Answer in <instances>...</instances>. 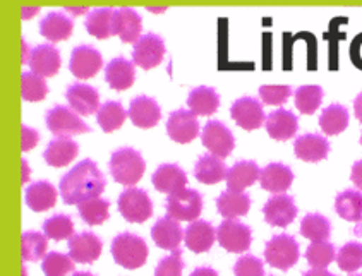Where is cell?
<instances>
[{"mask_svg":"<svg viewBox=\"0 0 362 276\" xmlns=\"http://www.w3.org/2000/svg\"><path fill=\"white\" fill-rule=\"evenodd\" d=\"M105 175L93 160H83L60 180V194L66 204H79L86 199L98 198L105 191Z\"/></svg>","mask_w":362,"mask_h":276,"instance_id":"obj_1","label":"cell"},{"mask_svg":"<svg viewBox=\"0 0 362 276\" xmlns=\"http://www.w3.org/2000/svg\"><path fill=\"white\" fill-rule=\"evenodd\" d=\"M146 170L143 156L132 148H120L110 158V174L115 182L132 187L139 182Z\"/></svg>","mask_w":362,"mask_h":276,"instance_id":"obj_2","label":"cell"},{"mask_svg":"<svg viewBox=\"0 0 362 276\" xmlns=\"http://www.w3.org/2000/svg\"><path fill=\"white\" fill-rule=\"evenodd\" d=\"M112 256L119 266L138 270L148 259V246L144 239L134 234H120L112 242Z\"/></svg>","mask_w":362,"mask_h":276,"instance_id":"obj_3","label":"cell"},{"mask_svg":"<svg viewBox=\"0 0 362 276\" xmlns=\"http://www.w3.org/2000/svg\"><path fill=\"white\" fill-rule=\"evenodd\" d=\"M299 244L292 235L280 234L268 240L264 247V259L272 268L287 271L299 261Z\"/></svg>","mask_w":362,"mask_h":276,"instance_id":"obj_4","label":"cell"},{"mask_svg":"<svg viewBox=\"0 0 362 276\" xmlns=\"http://www.w3.org/2000/svg\"><path fill=\"white\" fill-rule=\"evenodd\" d=\"M47 127L57 138H72V136L86 134L91 131L90 126L83 122L78 112L64 105H57L48 110Z\"/></svg>","mask_w":362,"mask_h":276,"instance_id":"obj_5","label":"cell"},{"mask_svg":"<svg viewBox=\"0 0 362 276\" xmlns=\"http://www.w3.org/2000/svg\"><path fill=\"white\" fill-rule=\"evenodd\" d=\"M203 211V198L196 189H180L167 198V215L179 222H194Z\"/></svg>","mask_w":362,"mask_h":276,"instance_id":"obj_6","label":"cell"},{"mask_svg":"<svg viewBox=\"0 0 362 276\" xmlns=\"http://www.w3.org/2000/svg\"><path fill=\"white\" fill-rule=\"evenodd\" d=\"M119 211L131 223H144L153 215L150 196L138 187H127L119 198Z\"/></svg>","mask_w":362,"mask_h":276,"instance_id":"obj_7","label":"cell"},{"mask_svg":"<svg viewBox=\"0 0 362 276\" xmlns=\"http://www.w3.org/2000/svg\"><path fill=\"white\" fill-rule=\"evenodd\" d=\"M216 239L225 251L243 254L251 247L252 232L247 225L237 222L235 218H225V222H222V225L216 230Z\"/></svg>","mask_w":362,"mask_h":276,"instance_id":"obj_8","label":"cell"},{"mask_svg":"<svg viewBox=\"0 0 362 276\" xmlns=\"http://www.w3.org/2000/svg\"><path fill=\"white\" fill-rule=\"evenodd\" d=\"M165 42L162 36L155 33L143 35L132 48V62L144 71L155 69L163 62Z\"/></svg>","mask_w":362,"mask_h":276,"instance_id":"obj_9","label":"cell"},{"mask_svg":"<svg viewBox=\"0 0 362 276\" xmlns=\"http://www.w3.org/2000/svg\"><path fill=\"white\" fill-rule=\"evenodd\" d=\"M203 144L208 151L220 158H227L232 155L235 148V139L232 131L218 120H210L204 126L203 131Z\"/></svg>","mask_w":362,"mask_h":276,"instance_id":"obj_10","label":"cell"},{"mask_svg":"<svg viewBox=\"0 0 362 276\" xmlns=\"http://www.w3.org/2000/svg\"><path fill=\"white\" fill-rule=\"evenodd\" d=\"M167 132L172 141L179 144L194 141L199 134L198 115L192 110H184V108L172 112L167 122Z\"/></svg>","mask_w":362,"mask_h":276,"instance_id":"obj_11","label":"cell"},{"mask_svg":"<svg viewBox=\"0 0 362 276\" xmlns=\"http://www.w3.org/2000/svg\"><path fill=\"white\" fill-rule=\"evenodd\" d=\"M263 105L264 103H259V100L251 98V96H243L232 105L230 115L239 127H243L245 131H256L267 122Z\"/></svg>","mask_w":362,"mask_h":276,"instance_id":"obj_12","label":"cell"},{"mask_svg":"<svg viewBox=\"0 0 362 276\" xmlns=\"http://www.w3.org/2000/svg\"><path fill=\"white\" fill-rule=\"evenodd\" d=\"M103 66V57L95 47L81 45L72 50L69 69L78 79H91Z\"/></svg>","mask_w":362,"mask_h":276,"instance_id":"obj_13","label":"cell"},{"mask_svg":"<svg viewBox=\"0 0 362 276\" xmlns=\"http://www.w3.org/2000/svg\"><path fill=\"white\" fill-rule=\"evenodd\" d=\"M263 213L268 225L285 228L296 220L297 208L292 196L275 194L273 198L268 199L267 204H264Z\"/></svg>","mask_w":362,"mask_h":276,"instance_id":"obj_14","label":"cell"},{"mask_svg":"<svg viewBox=\"0 0 362 276\" xmlns=\"http://www.w3.org/2000/svg\"><path fill=\"white\" fill-rule=\"evenodd\" d=\"M129 119L139 129H151L162 119V110L151 96H136L129 107Z\"/></svg>","mask_w":362,"mask_h":276,"instance_id":"obj_15","label":"cell"},{"mask_svg":"<svg viewBox=\"0 0 362 276\" xmlns=\"http://www.w3.org/2000/svg\"><path fill=\"white\" fill-rule=\"evenodd\" d=\"M30 69L42 78H54L60 69V52L52 43H43L31 50Z\"/></svg>","mask_w":362,"mask_h":276,"instance_id":"obj_16","label":"cell"},{"mask_svg":"<svg viewBox=\"0 0 362 276\" xmlns=\"http://www.w3.org/2000/svg\"><path fill=\"white\" fill-rule=\"evenodd\" d=\"M66 98L72 110L79 115H93L100 110V93L90 84L76 83L67 88Z\"/></svg>","mask_w":362,"mask_h":276,"instance_id":"obj_17","label":"cell"},{"mask_svg":"<svg viewBox=\"0 0 362 276\" xmlns=\"http://www.w3.org/2000/svg\"><path fill=\"white\" fill-rule=\"evenodd\" d=\"M102 240L96 237L91 232H83V234H74L69 239V254L76 263L91 264L102 254Z\"/></svg>","mask_w":362,"mask_h":276,"instance_id":"obj_18","label":"cell"},{"mask_svg":"<svg viewBox=\"0 0 362 276\" xmlns=\"http://www.w3.org/2000/svg\"><path fill=\"white\" fill-rule=\"evenodd\" d=\"M88 33L98 40H107L110 36H117V9L112 7H100L91 11L84 21Z\"/></svg>","mask_w":362,"mask_h":276,"instance_id":"obj_19","label":"cell"},{"mask_svg":"<svg viewBox=\"0 0 362 276\" xmlns=\"http://www.w3.org/2000/svg\"><path fill=\"white\" fill-rule=\"evenodd\" d=\"M151 237L153 242L158 247L167 251H174L179 247V244L184 239V230L180 227L179 220L172 218L170 215L163 216L151 228Z\"/></svg>","mask_w":362,"mask_h":276,"instance_id":"obj_20","label":"cell"},{"mask_svg":"<svg viewBox=\"0 0 362 276\" xmlns=\"http://www.w3.org/2000/svg\"><path fill=\"white\" fill-rule=\"evenodd\" d=\"M264 127H267L269 138L272 139H276V141H287V139H292L293 136H296L297 127H299V120H297V115L292 114L291 110L280 108V110L272 112V114L268 115Z\"/></svg>","mask_w":362,"mask_h":276,"instance_id":"obj_21","label":"cell"},{"mask_svg":"<svg viewBox=\"0 0 362 276\" xmlns=\"http://www.w3.org/2000/svg\"><path fill=\"white\" fill-rule=\"evenodd\" d=\"M293 151H296L297 158L303 160V162L317 163L323 162L328 156L329 144L328 139H325L320 134H304L296 139Z\"/></svg>","mask_w":362,"mask_h":276,"instance_id":"obj_22","label":"cell"},{"mask_svg":"<svg viewBox=\"0 0 362 276\" xmlns=\"http://www.w3.org/2000/svg\"><path fill=\"white\" fill-rule=\"evenodd\" d=\"M293 182V174L291 167L284 165V163H269L261 170L259 184L264 191L272 192V194H284L291 189Z\"/></svg>","mask_w":362,"mask_h":276,"instance_id":"obj_23","label":"cell"},{"mask_svg":"<svg viewBox=\"0 0 362 276\" xmlns=\"http://www.w3.org/2000/svg\"><path fill=\"white\" fill-rule=\"evenodd\" d=\"M184 240H186L187 249L196 252V254L208 252L216 240V230L210 222L194 220L184 232Z\"/></svg>","mask_w":362,"mask_h":276,"instance_id":"obj_24","label":"cell"},{"mask_svg":"<svg viewBox=\"0 0 362 276\" xmlns=\"http://www.w3.org/2000/svg\"><path fill=\"white\" fill-rule=\"evenodd\" d=\"M74 30V21L64 12H50L40 23V35L50 43H59L71 38Z\"/></svg>","mask_w":362,"mask_h":276,"instance_id":"obj_25","label":"cell"},{"mask_svg":"<svg viewBox=\"0 0 362 276\" xmlns=\"http://www.w3.org/2000/svg\"><path fill=\"white\" fill-rule=\"evenodd\" d=\"M136 64L131 60L117 57L112 60L105 69V81L115 91H126L136 81Z\"/></svg>","mask_w":362,"mask_h":276,"instance_id":"obj_26","label":"cell"},{"mask_svg":"<svg viewBox=\"0 0 362 276\" xmlns=\"http://www.w3.org/2000/svg\"><path fill=\"white\" fill-rule=\"evenodd\" d=\"M227 174L228 168L225 165L223 158H220V156L213 153L199 156V160L196 162L194 177L198 179L201 184H206V186L218 184L227 179Z\"/></svg>","mask_w":362,"mask_h":276,"instance_id":"obj_27","label":"cell"},{"mask_svg":"<svg viewBox=\"0 0 362 276\" xmlns=\"http://www.w3.org/2000/svg\"><path fill=\"white\" fill-rule=\"evenodd\" d=\"M151 180L156 191L172 194V192L186 189L187 175L179 165H162L156 168Z\"/></svg>","mask_w":362,"mask_h":276,"instance_id":"obj_28","label":"cell"},{"mask_svg":"<svg viewBox=\"0 0 362 276\" xmlns=\"http://www.w3.org/2000/svg\"><path fill=\"white\" fill-rule=\"evenodd\" d=\"M261 172L255 162H237L227 174V189L244 192L259 180Z\"/></svg>","mask_w":362,"mask_h":276,"instance_id":"obj_29","label":"cell"},{"mask_svg":"<svg viewBox=\"0 0 362 276\" xmlns=\"http://www.w3.org/2000/svg\"><path fill=\"white\" fill-rule=\"evenodd\" d=\"M55 203H57V189L47 180L31 184L26 189L28 208L36 211V213L48 211L50 208L55 206Z\"/></svg>","mask_w":362,"mask_h":276,"instance_id":"obj_30","label":"cell"},{"mask_svg":"<svg viewBox=\"0 0 362 276\" xmlns=\"http://www.w3.org/2000/svg\"><path fill=\"white\" fill-rule=\"evenodd\" d=\"M79 153L78 143L72 141L71 138H57L54 139L43 153V158L50 167L60 168L69 165L72 160Z\"/></svg>","mask_w":362,"mask_h":276,"instance_id":"obj_31","label":"cell"},{"mask_svg":"<svg viewBox=\"0 0 362 276\" xmlns=\"http://www.w3.org/2000/svg\"><path fill=\"white\" fill-rule=\"evenodd\" d=\"M249 208H251V198L244 192L227 189L216 199V210L223 218H240L249 213Z\"/></svg>","mask_w":362,"mask_h":276,"instance_id":"obj_32","label":"cell"},{"mask_svg":"<svg viewBox=\"0 0 362 276\" xmlns=\"http://www.w3.org/2000/svg\"><path fill=\"white\" fill-rule=\"evenodd\" d=\"M187 105L196 115H210L215 114L220 107V95L216 90L208 86L194 88L187 96Z\"/></svg>","mask_w":362,"mask_h":276,"instance_id":"obj_33","label":"cell"},{"mask_svg":"<svg viewBox=\"0 0 362 276\" xmlns=\"http://www.w3.org/2000/svg\"><path fill=\"white\" fill-rule=\"evenodd\" d=\"M143 19L134 9H117V36L122 43H136L141 38Z\"/></svg>","mask_w":362,"mask_h":276,"instance_id":"obj_34","label":"cell"},{"mask_svg":"<svg viewBox=\"0 0 362 276\" xmlns=\"http://www.w3.org/2000/svg\"><path fill=\"white\" fill-rule=\"evenodd\" d=\"M337 215L345 222H361L362 220V194L359 191H345L337 196L335 201Z\"/></svg>","mask_w":362,"mask_h":276,"instance_id":"obj_35","label":"cell"},{"mask_svg":"<svg viewBox=\"0 0 362 276\" xmlns=\"http://www.w3.org/2000/svg\"><path fill=\"white\" fill-rule=\"evenodd\" d=\"M349 126V110L344 105L333 103L325 108L320 117V127L327 136H337Z\"/></svg>","mask_w":362,"mask_h":276,"instance_id":"obj_36","label":"cell"},{"mask_svg":"<svg viewBox=\"0 0 362 276\" xmlns=\"http://www.w3.org/2000/svg\"><path fill=\"white\" fill-rule=\"evenodd\" d=\"M127 115L129 112L124 110L122 103L107 102L100 107L96 120H98V126L102 127L103 132H114L124 126Z\"/></svg>","mask_w":362,"mask_h":276,"instance_id":"obj_37","label":"cell"},{"mask_svg":"<svg viewBox=\"0 0 362 276\" xmlns=\"http://www.w3.org/2000/svg\"><path fill=\"white\" fill-rule=\"evenodd\" d=\"M329 234H332V223L323 215L309 213L304 216L303 223H300V235H304L305 239H309L311 242L328 240Z\"/></svg>","mask_w":362,"mask_h":276,"instance_id":"obj_38","label":"cell"},{"mask_svg":"<svg viewBox=\"0 0 362 276\" xmlns=\"http://www.w3.org/2000/svg\"><path fill=\"white\" fill-rule=\"evenodd\" d=\"M79 216L88 223V225L95 227V225H102L103 222H107L108 216V208H110V203L107 199L98 198H91L86 199V201L79 203Z\"/></svg>","mask_w":362,"mask_h":276,"instance_id":"obj_39","label":"cell"},{"mask_svg":"<svg viewBox=\"0 0 362 276\" xmlns=\"http://www.w3.org/2000/svg\"><path fill=\"white\" fill-rule=\"evenodd\" d=\"M335 246L328 240H317L313 242L305 251V259L313 270H327L335 259Z\"/></svg>","mask_w":362,"mask_h":276,"instance_id":"obj_40","label":"cell"},{"mask_svg":"<svg viewBox=\"0 0 362 276\" xmlns=\"http://www.w3.org/2000/svg\"><path fill=\"white\" fill-rule=\"evenodd\" d=\"M323 102V88L320 86H300L296 90V107L300 114L313 115Z\"/></svg>","mask_w":362,"mask_h":276,"instance_id":"obj_41","label":"cell"},{"mask_svg":"<svg viewBox=\"0 0 362 276\" xmlns=\"http://www.w3.org/2000/svg\"><path fill=\"white\" fill-rule=\"evenodd\" d=\"M48 93L45 78L35 74L33 71L24 72L21 78V95L24 102H42Z\"/></svg>","mask_w":362,"mask_h":276,"instance_id":"obj_42","label":"cell"},{"mask_svg":"<svg viewBox=\"0 0 362 276\" xmlns=\"http://www.w3.org/2000/svg\"><path fill=\"white\" fill-rule=\"evenodd\" d=\"M43 234L48 239L60 242V240L71 239L74 235V223H72L71 216L66 215H55L52 218H48L43 223Z\"/></svg>","mask_w":362,"mask_h":276,"instance_id":"obj_43","label":"cell"},{"mask_svg":"<svg viewBox=\"0 0 362 276\" xmlns=\"http://www.w3.org/2000/svg\"><path fill=\"white\" fill-rule=\"evenodd\" d=\"M47 235L38 232H24L23 234V259L24 261H38L47 254Z\"/></svg>","mask_w":362,"mask_h":276,"instance_id":"obj_44","label":"cell"},{"mask_svg":"<svg viewBox=\"0 0 362 276\" xmlns=\"http://www.w3.org/2000/svg\"><path fill=\"white\" fill-rule=\"evenodd\" d=\"M339 268L345 273H356L362 268V244L349 242L337 254Z\"/></svg>","mask_w":362,"mask_h":276,"instance_id":"obj_45","label":"cell"},{"mask_svg":"<svg viewBox=\"0 0 362 276\" xmlns=\"http://www.w3.org/2000/svg\"><path fill=\"white\" fill-rule=\"evenodd\" d=\"M43 273L47 276H60L67 273H74L76 261L71 258V254H60V252H50L43 259Z\"/></svg>","mask_w":362,"mask_h":276,"instance_id":"obj_46","label":"cell"},{"mask_svg":"<svg viewBox=\"0 0 362 276\" xmlns=\"http://www.w3.org/2000/svg\"><path fill=\"white\" fill-rule=\"evenodd\" d=\"M292 95V88L288 84L280 86H261L259 96L264 105H284Z\"/></svg>","mask_w":362,"mask_h":276,"instance_id":"obj_47","label":"cell"},{"mask_svg":"<svg viewBox=\"0 0 362 276\" xmlns=\"http://www.w3.org/2000/svg\"><path fill=\"white\" fill-rule=\"evenodd\" d=\"M184 270V261H182V251L177 247L172 251V254L168 258H165L160 261L158 268H156L155 275L156 276H179Z\"/></svg>","mask_w":362,"mask_h":276,"instance_id":"obj_48","label":"cell"},{"mask_svg":"<svg viewBox=\"0 0 362 276\" xmlns=\"http://www.w3.org/2000/svg\"><path fill=\"white\" fill-rule=\"evenodd\" d=\"M234 273L237 276H263V261L255 258V256H243V258L237 259Z\"/></svg>","mask_w":362,"mask_h":276,"instance_id":"obj_49","label":"cell"},{"mask_svg":"<svg viewBox=\"0 0 362 276\" xmlns=\"http://www.w3.org/2000/svg\"><path fill=\"white\" fill-rule=\"evenodd\" d=\"M38 139H40L38 132H36L35 129H31V127L23 126V144H21V148H23L24 153H26V151H30V150H33L36 144H38Z\"/></svg>","mask_w":362,"mask_h":276,"instance_id":"obj_50","label":"cell"},{"mask_svg":"<svg viewBox=\"0 0 362 276\" xmlns=\"http://www.w3.org/2000/svg\"><path fill=\"white\" fill-rule=\"evenodd\" d=\"M351 60L357 69L362 71V33L354 38L351 45Z\"/></svg>","mask_w":362,"mask_h":276,"instance_id":"obj_51","label":"cell"},{"mask_svg":"<svg viewBox=\"0 0 362 276\" xmlns=\"http://www.w3.org/2000/svg\"><path fill=\"white\" fill-rule=\"evenodd\" d=\"M351 179H352V182L356 184L357 189L362 191V160H359L357 163H354Z\"/></svg>","mask_w":362,"mask_h":276,"instance_id":"obj_52","label":"cell"},{"mask_svg":"<svg viewBox=\"0 0 362 276\" xmlns=\"http://www.w3.org/2000/svg\"><path fill=\"white\" fill-rule=\"evenodd\" d=\"M354 114H356L357 120L362 124V93L357 95L356 102H354Z\"/></svg>","mask_w":362,"mask_h":276,"instance_id":"obj_53","label":"cell"},{"mask_svg":"<svg viewBox=\"0 0 362 276\" xmlns=\"http://www.w3.org/2000/svg\"><path fill=\"white\" fill-rule=\"evenodd\" d=\"M36 11H38L36 7H35V9H26V7H24V9H23V19H31V18H33L31 14H35Z\"/></svg>","mask_w":362,"mask_h":276,"instance_id":"obj_54","label":"cell"},{"mask_svg":"<svg viewBox=\"0 0 362 276\" xmlns=\"http://www.w3.org/2000/svg\"><path fill=\"white\" fill-rule=\"evenodd\" d=\"M23 168H24L23 182H28V177H30V168H28V162H26V160H23Z\"/></svg>","mask_w":362,"mask_h":276,"instance_id":"obj_55","label":"cell"},{"mask_svg":"<svg viewBox=\"0 0 362 276\" xmlns=\"http://www.w3.org/2000/svg\"><path fill=\"white\" fill-rule=\"evenodd\" d=\"M361 144H362V136H361Z\"/></svg>","mask_w":362,"mask_h":276,"instance_id":"obj_56","label":"cell"}]
</instances>
